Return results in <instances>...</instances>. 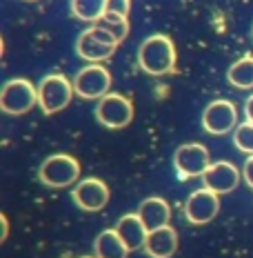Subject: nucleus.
<instances>
[{"instance_id":"8","label":"nucleus","mask_w":253,"mask_h":258,"mask_svg":"<svg viewBox=\"0 0 253 258\" xmlns=\"http://www.w3.org/2000/svg\"><path fill=\"white\" fill-rule=\"evenodd\" d=\"M96 118L107 129H125L133 120V103L122 94H107L96 105Z\"/></svg>"},{"instance_id":"11","label":"nucleus","mask_w":253,"mask_h":258,"mask_svg":"<svg viewBox=\"0 0 253 258\" xmlns=\"http://www.w3.org/2000/svg\"><path fill=\"white\" fill-rule=\"evenodd\" d=\"M109 187L100 178H85L73 185L71 198L82 212H100L109 203Z\"/></svg>"},{"instance_id":"13","label":"nucleus","mask_w":253,"mask_h":258,"mask_svg":"<svg viewBox=\"0 0 253 258\" xmlns=\"http://www.w3.org/2000/svg\"><path fill=\"white\" fill-rule=\"evenodd\" d=\"M178 251V232L171 225H164L160 229H153L147 236L144 254L149 258H171Z\"/></svg>"},{"instance_id":"17","label":"nucleus","mask_w":253,"mask_h":258,"mask_svg":"<svg viewBox=\"0 0 253 258\" xmlns=\"http://www.w3.org/2000/svg\"><path fill=\"white\" fill-rule=\"evenodd\" d=\"M227 80L238 89H253V56L246 53L235 60L227 72Z\"/></svg>"},{"instance_id":"4","label":"nucleus","mask_w":253,"mask_h":258,"mask_svg":"<svg viewBox=\"0 0 253 258\" xmlns=\"http://www.w3.org/2000/svg\"><path fill=\"white\" fill-rule=\"evenodd\" d=\"M118 45H120V42L114 38V34H109L105 27L94 25L78 36L76 53L87 62H102L114 56Z\"/></svg>"},{"instance_id":"15","label":"nucleus","mask_w":253,"mask_h":258,"mask_svg":"<svg viewBox=\"0 0 253 258\" xmlns=\"http://www.w3.org/2000/svg\"><path fill=\"white\" fill-rule=\"evenodd\" d=\"M138 216L142 218V223L147 225L149 232H153V229H160V227H164V225H169L171 207L164 198L149 196L138 205Z\"/></svg>"},{"instance_id":"9","label":"nucleus","mask_w":253,"mask_h":258,"mask_svg":"<svg viewBox=\"0 0 253 258\" xmlns=\"http://www.w3.org/2000/svg\"><path fill=\"white\" fill-rule=\"evenodd\" d=\"M202 127L211 136H224L238 127V109L231 100H213L202 111Z\"/></svg>"},{"instance_id":"18","label":"nucleus","mask_w":253,"mask_h":258,"mask_svg":"<svg viewBox=\"0 0 253 258\" xmlns=\"http://www.w3.org/2000/svg\"><path fill=\"white\" fill-rule=\"evenodd\" d=\"M107 12V0H71V14L85 23H96Z\"/></svg>"},{"instance_id":"26","label":"nucleus","mask_w":253,"mask_h":258,"mask_svg":"<svg viewBox=\"0 0 253 258\" xmlns=\"http://www.w3.org/2000/svg\"><path fill=\"white\" fill-rule=\"evenodd\" d=\"M27 3H36V0H27Z\"/></svg>"},{"instance_id":"21","label":"nucleus","mask_w":253,"mask_h":258,"mask_svg":"<svg viewBox=\"0 0 253 258\" xmlns=\"http://www.w3.org/2000/svg\"><path fill=\"white\" fill-rule=\"evenodd\" d=\"M107 12L129 16V12H131V0H107Z\"/></svg>"},{"instance_id":"23","label":"nucleus","mask_w":253,"mask_h":258,"mask_svg":"<svg viewBox=\"0 0 253 258\" xmlns=\"http://www.w3.org/2000/svg\"><path fill=\"white\" fill-rule=\"evenodd\" d=\"M244 116H246V120L253 122V94L244 100Z\"/></svg>"},{"instance_id":"25","label":"nucleus","mask_w":253,"mask_h":258,"mask_svg":"<svg viewBox=\"0 0 253 258\" xmlns=\"http://www.w3.org/2000/svg\"><path fill=\"white\" fill-rule=\"evenodd\" d=\"M78 258H96V256H78Z\"/></svg>"},{"instance_id":"10","label":"nucleus","mask_w":253,"mask_h":258,"mask_svg":"<svg viewBox=\"0 0 253 258\" xmlns=\"http://www.w3.org/2000/svg\"><path fill=\"white\" fill-rule=\"evenodd\" d=\"M220 212V194H215L207 187L193 191L185 203V216L191 225H207L218 216Z\"/></svg>"},{"instance_id":"24","label":"nucleus","mask_w":253,"mask_h":258,"mask_svg":"<svg viewBox=\"0 0 253 258\" xmlns=\"http://www.w3.org/2000/svg\"><path fill=\"white\" fill-rule=\"evenodd\" d=\"M0 227H3V236H0V240H7V236H9V220L7 216H0Z\"/></svg>"},{"instance_id":"27","label":"nucleus","mask_w":253,"mask_h":258,"mask_svg":"<svg viewBox=\"0 0 253 258\" xmlns=\"http://www.w3.org/2000/svg\"><path fill=\"white\" fill-rule=\"evenodd\" d=\"M251 36H253V29H251Z\"/></svg>"},{"instance_id":"14","label":"nucleus","mask_w":253,"mask_h":258,"mask_svg":"<svg viewBox=\"0 0 253 258\" xmlns=\"http://www.w3.org/2000/svg\"><path fill=\"white\" fill-rule=\"evenodd\" d=\"M116 232L120 234V238L125 240V245L129 247V251H138L144 249V243H147L149 229L147 225L142 223V218L136 214H127L116 223Z\"/></svg>"},{"instance_id":"6","label":"nucleus","mask_w":253,"mask_h":258,"mask_svg":"<svg viewBox=\"0 0 253 258\" xmlns=\"http://www.w3.org/2000/svg\"><path fill=\"white\" fill-rule=\"evenodd\" d=\"M211 165V156L209 149L200 143H187L180 145L178 152L174 154V167L180 180H189V178H198L209 169Z\"/></svg>"},{"instance_id":"16","label":"nucleus","mask_w":253,"mask_h":258,"mask_svg":"<svg viewBox=\"0 0 253 258\" xmlns=\"http://www.w3.org/2000/svg\"><path fill=\"white\" fill-rule=\"evenodd\" d=\"M94 256L96 258H127L129 247L120 238V234L116 232V227L105 229L94 240Z\"/></svg>"},{"instance_id":"22","label":"nucleus","mask_w":253,"mask_h":258,"mask_svg":"<svg viewBox=\"0 0 253 258\" xmlns=\"http://www.w3.org/2000/svg\"><path fill=\"white\" fill-rule=\"evenodd\" d=\"M242 178H244V182L249 187H253V154L244 160V167H242Z\"/></svg>"},{"instance_id":"5","label":"nucleus","mask_w":253,"mask_h":258,"mask_svg":"<svg viewBox=\"0 0 253 258\" xmlns=\"http://www.w3.org/2000/svg\"><path fill=\"white\" fill-rule=\"evenodd\" d=\"M38 103V87L27 78H12L0 89V109L9 116H23Z\"/></svg>"},{"instance_id":"19","label":"nucleus","mask_w":253,"mask_h":258,"mask_svg":"<svg viewBox=\"0 0 253 258\" xmlns=\"http://www.w3.org/2000/svg\"><path fill=\"white\" fill-rule=\"evenodd\" d=\"M94 25H100L105 27L109 34H114V38L118 42H122L129 36V16H120V14H114V12H105L100 20H96Z\"/></svg>"},{"instance_id":"2","label":"nucleus","mask_w":253,"mask_h":258,"mask_svg":"<svg viewBox=\"0 0 253 258\" xmlns=\"http://www.w3.org/2000/svg\"><path fill=\"white\" fill-rule=\"evenodd\" d=\"M73 94H76V87L64 74H49L38 83V105L47 116L67 109Z\"/></svg>"},{"instance_id":"3","label":"nucleus","mask_w":253,"mask_h":258,"mask_svg":"<svg viewBox=\"0 0 253 258\" xmlns=\"http://www.w3.org/2000/svg\"><path fill=\"white\" fill-rule=\"evenodd\" d=\"M38 178L42 185L51 189L73 187L80 178V163L69 154H53L40 165Z\"/></svg>"},{"instance_id":"1","label":"nucleus","mask_w":253,"mask_h":258,"mask_svg":"<svg viewBox=\"0 0 253 258\" xmlns=\"http://www.w3.org/2000/svg\"><path fill=\"white\" fill-rule=\"evenodd\" d=\"M178 51L169 36L153 34L142 40L138 49V64L149 76H166L176 72Z\"/></svg>"},{"instance_id":"7","label":"nucleus","mask_w":253,"mask_h":258,"mask_svg":"<svg viewBox=\"0 0 253 258\" xmlns=\"http://www.w3.org/2000/svg\"><path fill=\"white\" fill-rule=\"evenodd\" d=\"M73 87H76V96H80V98L100 100L111 89V74L100 62H89L87 67H82L76 74Z\"/></svg>"},{"instance_id":"12","label":"nucleus","mask_w":253,"mask_h":258,"mask_svg":"<svg viewBox=\"0 0 253 258\" xmlns=\"http://www.w3.org/2000/svg\"><path fill=\"white\" fill-rule=\"evenodd\" d=\"M242 180V171L229 160H218L211 163L209 169L202 174V185L215 194H231Z\"/></svg>"},{"instance_id":"20","label":"nucleus","mask_w":253,"mask_h":258,"mask_svg":"<svg viewBox=\"0 0 253 258\" xmlns=\"http://www.w3.org/2000/svg\"><path fill=\"white\" fill-rule=\"evenodd\" d=\"M233 145L240 149L242 154H253V122L244 120L242 125L235 127L233 132Z\"/></svg>"}]
</instances>
